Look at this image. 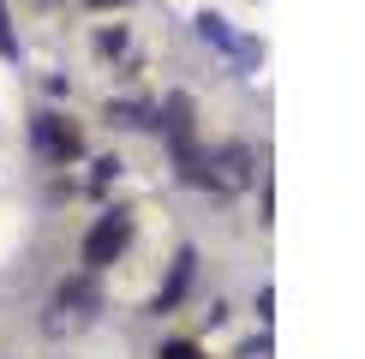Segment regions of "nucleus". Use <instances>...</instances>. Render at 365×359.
<instances>
[{"instance_id":"obj_4","label":"nucleus","mask_w":365,"mask_h":359,"mask_svg":"<svg viewBox=\"0 0 365 359\" xmlns=\"http://www.w3.org/2000/svg\"><path fill=\"white\" fill-rule=\"evenodd\" d=\"M156 359H204V353H197V348H192V341H168V348H162Z\"/></svg>"},{"instance_id":"obj_5","label":"nucleus","mask_w":365,"mask_h":359,"mask_svg":"<svg viewBox=\"0 0 365 359\" xmlns=\"http://www.w3.org/2000/svg\"><path fill=\"white\" fill-rule=\"evenodd\" d=\"M0 54H12V30H6V6H0Z\"/></svg>"},{"instance_id":"obj_2","label":"nucleus","mask_w":365,"mask_h":359,"mask_svg":"<svg viewBox=\"0 0 365 359\" xmlns=\"http://www.w3.org/2000/svg\"><path fill=\"white\" fill-rule=\"evenodd\" d=\"M197 180H210V186H222V192H234V186H246L252 180V150H240V144H227L216 162H210V174H197Z\"/></svg>"},{"instance_id":"obj_6","label":"nucleus","mask_w":365,"mask_h":359,"mask_svg":"<svg viewBox=\"0 0 365 359\" xmlns=\"http://www.w3.org/2000/svg\"><path fill=\"white\" fill-rule=\"evenodd\" d=\"M90 6H120V0H90Z\"/></svg>"},{"instance_id":"obj_3","label":"nucleus","mask_w":365,"mask_h":359,"mask_svg":"<svg viewBox=\"0 0 365 359\" xmlns=\"http://www.w3.org/2000/svg\"><path fill=\"white\" fill-rule=\"evenodd\" d=\"M36 144L48 150L54 162H72V156H78V132H72V126H60L54 114H36Z\"/></svg>"},{"instance_id":"obj_1","label":"nucleus","mask_w":365,"mask_h":359,"mask_svg":"<svg viewBox=\"0 0 365 359\" xmlns=\"http://www.w3.org/2000/svg\"><path fill=\"white\" fill-rule=\"evenodd\" d=\"M126 239H132V216H102L96 228H90V239H84V264L90 269H102V264H114L120 251H126Z\"/></svg>"}]
</instances>
